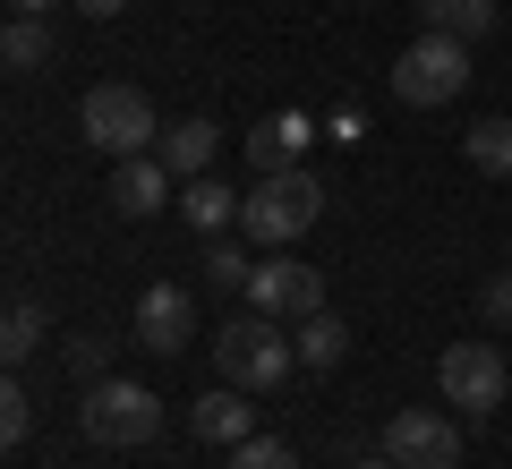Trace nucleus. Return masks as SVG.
I'll return each mask as SVG.
<instances>
[{"mask_svg":"<svg viewBox=\"0 0 512 469\" xmlns=\"http://www.w3.org/2000/svg\"><path fill=\"white\" fill-rule=\"evenodd\" d=\"M0 60H9L18 77H26V69H52V26L18 9V18H9V35H0Z\"/></svg>","mask_w":512,"mask_h":469,"instance_id":"6ab92c4d","label":"nucleus"},{"mask_svg":"<svg viewBox=\"0 0 512 469\" xmlns=\"http://www.w3.org/2000/svg\"><path fill=\"white\" fill-rule=\"evenodd\" d=\"M427 35H453V43H478L495 35V0H419Z\"/></svg>","mask_w":512,"mask_h":469,"instance_id":"dca6fc26","label":"nucleus"},{"mask_svg":"<svg viewBox=\"0 0 512 469\" xmlns=\"http://www.w3.org/2000/svg\"><path fill=\"white\" fill-rule=\"evenodd\" d=\"M86 435L94 444H111V452H137V444H154V427H163V401H154V384H120V376H103V384H86Z\"/></svg>","mask_w":512,"mask_h":469,"instance_id":"39448f33","label":"nucleus"},{"mask_svg":"<svg viewBox=\"0 0 512 469\" xmlns=\"http://www.w3.org/2000/svg\"><path fill=\"white\" fill-rule=\"evenodd\" d=\"M248 307L256 316H316V307H325V273L316 265H299V256H265V265L248 273Z\"/></svg>","mask_w":512,"mask_h":469,"instance_id":"6e6552de","label":"nucleus"},{"mask_svg":"<svg viewBox=\"0 0 512 469\" xmlns=\"http://www.w3.org/2000/svg\"><path fill=\"white\" fill-rule=\"evenodd\" d=\"M308 145H316V120H308V111H274V120L248 128V171H291Z\"/></svg>","mask_w":512,"mask_h":469,"instance_id":"9b49d317","label":"nucleus"},{"mask_svg":"<svg viewBox=\"0 0 512 469\" xmlns=\"http://www.w3.org/2000/svg\"><path fill=\"white\" fill-rule=\"evenodd\" d=\"M316 214H325V180H308V171H256L248 205H239V231L256 239V248H291V239L316 231Z\"/></svg>","mask_w":512,"mask_h":469,"instance_id":"f257e3e1","label":"nucleus"},{"mask_svg":"<svg viewBox=\"0 0 512 469\" xmlns=\"http://www.w3.org/2000/svg\"><path fill=\"white\" fill-rule=\"evenodd\" d=\"M188 427H197L205 444H248V435H256V410H248V393H239V384H222V393L188 401Z\"/></svg>","mask_w":512,"mask_h":469,"instance_id":"f8f14e48","label":"nucleus"},{"mask_svg":"<svg viewBox=\"0 0 512 469\" xmlns=\"http://www.w3.org/2000/svg\"><path fill=\"white\" fill-rule=\"evenodd\" d=\"M359 469H402V461H359Z\"/></svg>","mask_w":512,"mask_h":469,"instance_id":"bb28decb","label":"nucleus"},{"mask_svg":"<svg viewBox=\"0 0 512 469\" xmlns=\"http://www.w3.org/2000/svg\"><path fill=\"white\" fill-rule=\"evenodd\" d=\"M77 128H86V145H103L111 163H128V154H154V103L137 86H86V103H77Z\"/></svg>","mask_w":512,"mask_h":469,"instance_id":"20e7f679","label":"nucleus"},{"mask_svg":"<svg viewBox=\"0 0 512 469\" xmlns=\"http://www.w3.org/2000/svg\"><path fill=\"white\" fill-rule=\"evenodd\" d=\"M214 145H222V128H214V120H180V128H163V137H154V154L171 163V180H205Z\"/></svg>","mask_w":512,"mask_h":469,"instance_id":"ddd939ff","label":"nucleus"},{"mask_svg":"<svg viewBox=\"0 0 512 469\" xmlns=\"http://www.w3.org/2000/svg\"><path fill=\"white\" fill-rule=\"evenodd\" d=\"M436 384H444V401H453L461 418H495V410H504V393H512V367H504V350H495V342H453L436 359Z\"/></svg>","mask_w":512,"mask_h":469,"instance_id":"423d86ee","label":"nucleus"},{"mask_svg":"<svg viewBox=\"0 0 512 469\" xmlns=\"http://www.w3.org/2000/svg\"><path fill=\"white\" fill-rule=\"evenodd\" d=\"M188 333H197V299H188L180 282H154L146 299H137V350H154V359H180Z\"/></svg>","mask_w":512,"mask_h":469,"instance_id":"1a4fd4ad","label":"nucleus"},{"mask_svg":"<svg viewBox=\"0 0 512 469\" xmlns=\"http://www.w3.org/2000/svg\"><path fill=\"white\" fill-rule=\"evenodd\" d=\"M9 9H26V18H43V9H52V0H9Z\"/></svg>","mask_w":512,"mask_h":469,"instance_id":"a878e982","label":"nucleus"},{"mask_svg":"<svg viewBox=\"0 0 512 469\" xmlns=\"http://www.w3.org/2000/svg\"><path fill=\"white\" fill-rule=\"evenodd\" d=\"M231 469H299V452L282 435H248V444H231Z\"/></svg>","mask_w":512,"mask_h":469,"instance_id":"412c9836","label":"nucleus"},{"mask_svg":"<svg viewBox=\"0 0 512 469\" xmlns=\"http://www.w3.org/2000/svg\"><path fill=\"white\" fill-rule=\"evenodd\" d=\"M291 342H299V367H316V376L350 359V325L333 316V307H316V316H299V333H291Z\"/></svg>","mask_w":512,"mask_h":469,"instance_id":"2eb2a0df","label":"nucleus"},{"mask_svg":"<svg viewBox=\"0 0 512 469\" xmlns=\"http://www.w3.org/2000/svg\"><path fill=\"white\" fill-rule=\"evenodd\" d=\"M26 435H35V401H26V384L9 376L0 384V444H26Z\"/></svg>","mask_w":512,"mask_h":469,"instance_id":"4be33fe9","label":"nucleus"},{"mask_svg":"<svg viewBox=\"0 0 512 469\" xmlns=\"http://www.w3.org/2000/svg\"><path fill=\"white\" fill-rule=\"evenodd\" d=\"M461 154H470L487 180H512V120H470L461 128Z\"/></svg>","mask_w":512,"mask_h":469,"instance_id":"a211bd4d","label":"nucleus"},{"mask_svg":"<svg viewBox=\"0 0 512 469\" xmlns=\"http://www.w3.org/2000/svg\"><path fill=\"white\" fill-rule=\"evenodd\" d=\"M77 9H86V18H120L128 0H77Z\"/></svg>","mask_w":512,"mask_h":469,"instance_id":"393cba45","label":"nucleus"},{"mask_svg":"<svg viewBox=\"0 0 512 469\" xmlns=\"http://www.w3.org/2000/svg\"><path fill=\"white\" fill-rule=\"evenodd\" d=\"M239 205H248V197H231V188H222L214 171H205V180H180V214L197 222L205 239H222V231H231V222H239Z\"/></svg>","mask_w":512,"mask_h":469,"instance_id":"4468645a","label":"nucleus"},{"mask_svg":"<svg viewBox=\"0 0 512 469\" xmlns=\"http://www.w3.org/2000/svg\"><path fill=\"white\" fill-rule=\"evenodd\" d=\"M171 188H180V180H171V163H163V154H128V163H111V205H120L128 222L163 214V205H171Z\"/></svg>","mask_w":512,"mask_h":469,"instance_id":"9d476101","label":"nucleus"},{"mask_svg":"<svg viewBox=\"0 0 512 469\" xmlns=\"http://www.w3.org/2000/svg\"><path fill=\"white\" fill-rule=\"evenodd\" d=\"M103 359H111V342H103V333H69V367H77L86 384H103Z\"/></svg>","mask_w":512,"mask_h":469,"instance_id":"5701e85b","label":"nucleus"},{"mask_svg":"<svg viewBox=\"0 0 512 469\" xmlns=\"http://www.w3.org/2000/svg\"><path fill=\"white\" fill-rule=\"evenodd\" d=\"M197 273H205V282H214V290H248V273H256V265H248V248H231V239H214Z\"/></svg>","mask_w":512,"mask_h":469,"instance_id":"aec40b11","label":"nucleus"},{"mask_svg":"<svg viewBox=\"0 0 512 469\" xmlns=\"http://www.w3.org/2000/svg\"><path fill=\"white\" fill-rule=\"evenodd\" d=\"M478 307H487V325H495V333H512V273H495V282L478 290Z\"/></svg>","mask_w":512,"mask_h":469,"instance_id":"b1692460","label":"nucleus"},{"mask_svg":"<svg viewBox=\"0 0 512 469\" xmlns=\"http://www.w3.org/2000/svg\"><path fill=\"white\" fill-rule=\"evenodd\" d=\"M43 342H52V325H43V307H35V299H9V316H0V359H9V367H26V359L43 350Z\"/></svg>","mask_w":512,"mask_h":469,"instance_id":"f3484780","label":"nucleus"},{"mask_svg":"<svg viewBox=\"0 0 512 469\" xmlns=\"http://www.w3.org/2000/svg\"><path fill=\"white\" fill-rule=\"evenodd\" d=\"M384 461H402V469H461V427L444 410H393L384 418Z\"/></svg>","mask_w":512,"mask_h":469,"instance_id":"0eeeda50","label":"nucleus"},{"mask_svg":"<svg viewBox=\"0 0 512 469\" xmlns=\"http://www.w3.org/2000/svg\"><path fill=\"white\" fill-rule=\"evenodd\" d=\"M461 86H470V43L419 35V43H402V52H393V103L436 111V103H453Z\"/></svg>","mask_w":512,"mask_h":469,"instance_id":"7ed1b4c3","label":"nucleus"},{"mask_svg":"<svg viewBox=\"0 0 512 469\" xmlns=\"http://www.w3.org/2000/svg\"><path fill=\"white\" fill-rule=\"evenodd\" d=\"M214 367H222V384H239V393H274V384L299 367V342L282 333V316H231V325L214 333Z\"/></svg>","mask_w":512,"mask_h":469,"instance_id":"f03ea898","label":"nucleus"}]
</instances>
